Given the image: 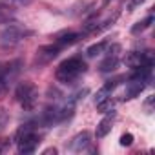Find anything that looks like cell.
<instances>
[{
  "label": "cell",
  "instance_id": "obj_13",
  "mask_svg": "<svg viewBox=\"0 0 155 155\" xmlns=\"http://www.w3.org/2000/svg\"><path fill=\"white\" fill-rule=\"evenodd\" d=\"M113 106H115V101H113V97L110 95V97H106V99H102L101 102H97V110L99 111H102V113H108L110 110H113Z\"/></svg>",
  "mask_w": 155,
  "mask_h": 155
},
{
  "label": "cell",
  "instance_id": "obj_3",
  "mask_svg": "<svg viewBox=\"0 0 155 155\" xmlns=\"http://www.w3.org/2000/svg\"><path fill=\"white\" fill-rule=\"evenodd\" d=\"M15 99L26 111H33L38 102V90L31 82H20L15 90Z\"/></svg>",
  "mask_w": 155,
  "mask_h": 155
},
{
  "label": "cell",
  "instance_id": "obj_16",
  "mask_svg": "<svg viewBox=\"0 0 155 155\" xmlns=\"http://www.w3.org/2000/svg\"><path fill=\"white\" fill-rule=\"evenodd\" d=\"M133 144V135L131 133H124L120 137V146H131Z\"/></svg>",
  "mask_w": 155,
  "mask_h": 155
},
{
  "label": "cell",
  "instance_id": "obj_15",
  "mask_svg": "<svg viewBox=\"0 0 155 155\" xmlns=\"http://www.w3.org/2000/svg\"><path fill=\"white\" fill-rule=\"evenodd\" d=\"M153 22V17H148V18H144V20H140V22H137L133 28H131V33L133 35H137V33H140V31H144L146 28H150V24Z\"/></svg>",
  "mask_w": 155,
  "mask_h": 155
},
{
  "label": "cell",
  "instance_id": "obj_21",
  "mask_svg": "<svg viewBox=\"0 0 155 155\" xmlns=\"http://www.w3.org/2000/svg\"><path fill=\"white\" fill-rule=\"evenodd\" d=\"M110 2H111V0H102V6H108Z\"/></svg>",
  "mask_w": 155,
  "mask_h": 155
},
{
  "label": "cell",
  "instance_id": "obj_1",
  "mask_svg": "<svg viewBox=\"0 0 155 155\" xmlns=\"http://www.w3.org/2000/svg\"><path fill=\"white\" fill-rule=\"evenodd\" d=\"M86 73V62L82 58H77V57H71L68 60H64L57 71H55V79L62 84H73L81 75Z\"/></svg>",
  "mask_w": 155,
  "mask_h": 155
},
{
  "label": "cell",
  "instance_id": "obj_4",
  "mask_svg": "<svg viewBox=\"0 0 155 155\" xmlns=\"http://www.w3.org/2000/svg\"><path fill=\"white\" fill-rule=\"evenodd\" d=\"M33 35L31 29H26L24 26H18V24H9L6 26L2 31H0V38H2L4 42H18L26 37Z\"/></svg>",
  "mask_w": 155,
  "mask_h": 155
},
{
  "label": "cell",
  "instance_id": "obj_12",
  "mask_svg": "<svg viewBox=\"0 0 155 155\" xmlns=\"http://www.w3.org/2000/svg\"><path fill=\"white\" fill-rule=\"evenodd\" d=\"M13 15H15V11L11 6L0 2V22H8L9 18H13Z\"/></svg>",
  "mask_w": 155,
  "mask_h": 155
},
{
  "label": "cell",
  "instance_id": "obj_14",
  "mask_svg": "<svg viewBox=\"0 0 155 155\" xmlns=\"http://www.w3.org/2000/svg\"><path fill=\"white\" fill-rule=\"evenodd\" d=\"M106 48H108V42H106V40H102V42H99V44H93V46L88 48V57H97V55H101Z\"/></svg>",
  "mask_w": 155,
  "mask_h": 155
},
{
  "label": "cell",
  "instance_id": "obj_8",
  "mask_svg": "<svg viewBox=\"0 0 155 155\" xmlns=\"http://www.w3.org/2000/svg\"><path fill=\"white\" fill-rule=\"evenodd\" d=\"M126 64L135 69V68H140V66H150L151 64V57L148 53H140V51H133L126 57Z\"/></svg>",
  "mask_w": 155,
  "mask_h": 155
},
{
  "label": "cell",
  "instance_id": "obj_17",
  "mask_svg": "<svg viewBox=\"0 0 155 155\" xmlns=\"http://www.w3.org/2000/svg\"><path fill=\"white\" fill-rule=\"evenodd\" d=\"M6 93H8V82L0 77V99L2 97H6Z\"/></svg>",
  "mask_w": 155,
  "mask_h": 155
},
{
  "label": "cell",
  "instance_id": "obj_7",
  "mask_svg": "<svg viewBox=\"0 0 155 155\" xmlns=\"http://www.w3.org/2000/svg\"><path fill=\"white\" fill-rule=\"evenodd\" d=\"M90 144H91V135H90V131H82V133L75 135V137L71 139L69 150H71V151H77V153H81V151L88 150Z\"/></svg>",
  "mask_w": 155,
  "mask_h": 155
},
{
  "label": "cell",
  "instance_id": "obj_11",
  "mask_svg": "<svg viewBox=\"0 0 155 155\" xmlns=\"http://www.w3.org/2000/svg\"><path fill=\"white\" fill-rule=\"evenodd\" d=\"M81 38V35L79 33H75V31H66V33H60L58 37H57V40H55V44L62 49V48H66V46H71V44H75L77 40Z\"/></svg>",
  "mask_w": 155,
  "mask_h": 155
},
{
  "label": "cell",
  "instance_id": "obj_19",
  "mask_svg": "<svg viewBox=\"0 0 155 155\" xmlns=\"http://www.w3.org/2000/svg\"><path fill=\"white\" fill-rule=\"evenodd\" d=\"M151 104H153V95H150V97H148V101H146V104H144V106H146V110H148V113H151Z\"/></svg>",
  "mask_w": 155,
  "mask_h": 155
},
{
  "label": "cell",
  "instance_id": "obj_2",
  "mask_svg": "<svg viewBox=\"0 0 155 155\" xmlns=\"http://www.w3.org/2000/svg\"><path fill=\"white\" fill-rule=\"evenodd\" d=\"M15 140H17V146H18L20 153H33L38 148V144H40V135L35 131V126L24 124L17 131Z\"/></svg>",
  "mask_w": 155,
  "mask_h": 155
},
{
  "label": "cell",
  "instance_id": "obj_6",
  "mask_svg": "<svg viewBox=\"0 0 155 155\" xmlns=\"http://www.w3.org/2000/svg\"><path fill=\"white\" fill-rule=\"evenodd\" d=\"M117 51H120V46H111L110 48V51H106L108 55H106V58L101 62V66H99V69L102 71V73H108V71H113L115 68H117V64H119V57H117Z\"/></svg>",
  "mask_w": 155,
  "mask_h": 155
},
{
  "label": "cell",
  "instance_id": "obj_10",
  "mask_svg": "<svg viewBox=\"0 0 155 155\" xmlns=\"http://www.w3.org/2000/svg\"><path fill=\"white\" fill-rule=\"evenodd\" d=\"M146 86V81H140V79H130L128 86H126V91H124V99L130 101V99H135L137 95H140V91L144 90Z\"/></svg>",
  "mask_w": 155,
  "mask_h": 155
},
{
  "label": "cell",
  "instance_id": "obj_20",
  "mask_svg": "<svg viewBox=\"0 0 155 155\" xmlns=\"http://www.w3.org/2000/svg\"><path fill=\"white\" fill-rule=\"evenodd\" d=\"M15 2H18V4H31L33 0H15Z\"/></svg>",
  "mask_w": 155,
  "mask_h": 155
},
{
  "label": "cell",
  "instance_id": "obj_9",
  "mask_svg": "<svg viewBox=\"0 0 155 155\" xmlns=\"http://www.w3.org/2000/svg\"><path fill=\"white\" fill-rule=\"evenodd\" d=\"M115 111L113 110H110L108 111V115L99 122V126H97V131H95V135H97V139H102V137H106L110 131H111V128H113V122H115Z\"/></svg>",
  "mask_w": 155,
  "mask_h": 155
},
{
  "label": "cell",
  "instance_id": "obj_5",
  "mask_svg": "<svg viewBox=\"0 0 155 155\" xmlns=\"http://www.w3.org/2000/svg\"><path fill=\"white\" fill-rule=\"evenodd\" d=\"M58 53H60V48H58L57 44L40 46V48L37 49V55H35V62H37L38 66H42V64H49Z\"/></svg>",
  "mask_w": 155,
  "mask_h": 155
},
{
  "label": "cell",
  "instance_id": "obj_18",
  "mask_svg": "<svg viewBox=\"0 0 155 155\" xmlns=\"http://www.w3.org/2000/svg\"><path fill=\"white\" fill-rule=\"evenodd\" d=\"M144 2V0H130V4H128V11H133L137 6H140Z\"/></svg>",
  "mask_w": 155,
  "mask_h": 155
}]
</instances>
